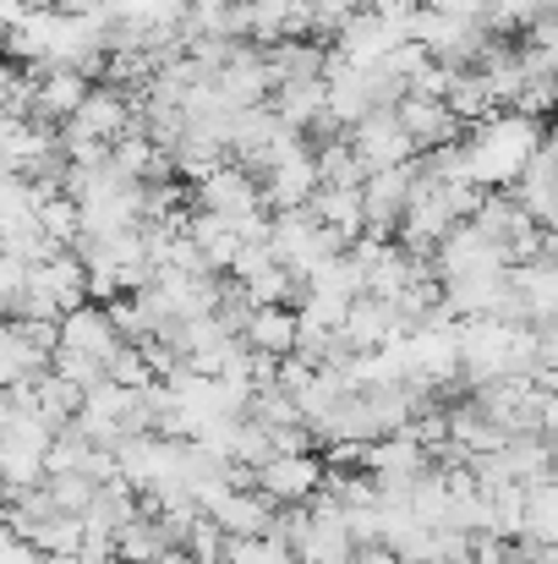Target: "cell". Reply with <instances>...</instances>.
Instances as JSON below:
<instances>
[{
  "label": "cell",
  "mask_w": 558,
  "mask_h": 564,
  "mask_svg": "<svg viewBox=\"0 0 558 564\" xmlns=\"http://www.w3.org/2000/svg\"><path fill=\"white\" fill-rule=\"evenodd\" d=\"M28 543H33L39 554H66V560H77V549H83V521L66 516V510H55V516H44V521L28 532Z\"/></svg>",
  "instance_id": "7402d4cb"
},
{
  "label": "cell",
  "mask_w": 558,
  "mask_h": 564,
  "mask_svg": "<svg viewBox=\"0 0 558 564\" xmlns=\"http://www.w3.org/2000/svg\"><path fill=\"white\" fill-rule=\"evenodd\" d=\"M307 208H313V219L335 225L346 241L362 236V192L357 187H318L313 197H307Z\"/></svg>",
  "instance_id": "e0dca14e"
},
{
  "label": "cell",
  "mask_w": 558,
  "mask_h": 564,
  "mask_svg": "<svg viewBox=\"0 0 558 564\" xmlns=\"http://www.w3.org/2000/svg\"><path fill=\"white\" fill-rule=\"evenodd\" d=\"M44 488H50V499H55V510H66V516H83V505L94 499V477L88 471H44Z\"/></svg>",
  "instance_id": "484cf974"
},
{
  "label": "cell",
  "mask_w": 558,
  "mask_h": 564,
  "mask_svg": "<svg viewBox=\"0 0 558 564\" xmlns=\"http://www.w3.org/2000/svg\"><path fill=\"white\" fill-rule=\"evenodd\" d=\"M44 0H0V28H17L28 11H39Z\"/></svg>",
  "instance_id": "1f68e13d"
},
{
  "label": "cell",
  "mask_w": 558,
  "mask_h": 564,
  "mask_svg": "<svg viewBox=\"0 0 558 564\" xmlns=\"http://www.w3.org/2000/svg\"><path fill=\"white\" fill-rule=\"evenodd\" d=\"M351 154L362 160V171H383V165H405L416 154V143L405 138V127L394 121V105H372L362 121H351L346 132Z\"/></svg>",
  "instance_id": "7a4b0ae2"
},
{
  "label": "cell",
  "mask_w": 558,
  "mask_h": 564,
  "mask_svg": "<svg viewBox=\"0 0 558 564\" xmlns=\"http://www.w3.org/2000/svg\"><path fill=\"white\" fill-rule=\"evenodd\" d=\"M77 405H83V389L72 383V378L61 373H33V411L50 422V427H61V422H72L77 416Z\"/></svg>",
  "instance_id": "d6986e66"
},
{
  "label": "cell",
  "mask_w": 558,
  "mask_h": 564,
  "mask_svg": "<svg viewBox=\"0 0 558 564\" xmlns=\"http://www.w3.org/2000/svg\"><path fill=\"white\" fill-rule=\"evenodd\" d=\"M225 160H230V149L214 143V138H203V132H192V127L182 132V143L171 149V171H176L182 182H192V187H197L208 171H219Z\"/></svg>",
  "instance_id": "ac0fdd59"
},
{
  "label": "cell",
  "mask_w": 558,
  "mask_h": 564,
  "mask_svg": "<svg viewBox=\"0 0 558 564\" xmlns=\"http://www.w3.org/2000/svg\"><path fill=\"white\" fill-rule=\"evenodd\" d=\"M219 560L225 564H296V554L285 543H274V538H225Z\"/></svg>",
  "instance_id": "d4e9b609"
},
{
  "label": "cell",
  "mask_w": 558,
  "mask_h": 564,
  "mask_svg": "<svg viewBox=\"0 0 558 564\" xmlns=\"http://www.w3.org/2000/svg\"><path fill=\"white\" fill-rule=\"evenodd\" d=\"M50 373H61V378H72L77 389H88V383H99V378H105V362H99V357H88V351L55 346V351H50Z\"/></svg>",
  "instance_id": "83f0119b"
},
{
  "label": "cell",
  "mask_w": 558,
  "mask_h": 564,
  "mask_svg": "<svg viewBox=\"0 0 558 564\" xmlns=\"http://www.w3.org/2000/svg\"><path fill=\"white\" fill-rule=\"evenodd\" d=\"M33 219H39V230L55 241V247H72L77 241V230H83V214H77V197H66V192H55V197H44L39 208H33Z\"/></svg>",
  "instance_id": "603a6c76"
},
{
  "label": "cell",
  "mask_w": 558,
  "mask_h": 564,
  "mask_svg": "<svg viewBox=\"0 0 558 564\" xmlns=\"http://www.w3.org/2000/svg\"><path fill=\"white\" fill-rule=\"evenodd\" d=\"M61 346H72V351H88V357H110L116 351V324H110V313L99 307V302H83V307H72V313H61Z\"/></svg>",
  "instance_id": "7c38bea8"
},
{
  "label": "cell",
  "mask_w": 558,
  "mask_h": 564,
  "mask_svg": "<svg viewBox=\"0 0 558 564\" xmlns=\"http://www.w3.org/2000/svg\"><path fill=\"white\" fill-rule=\"evenodd\" d=\"M241 340H247L252 351L285 357V351L296 346V313H291V307H280V302H269V307H252V318H247Z\"/></svg>",
  "instance_id": "9a60e30c"
},
{
  "label": "cell",
  "mask_w": 558,
  "mask_h": 564,
  "mask_svg": "<svg viewBox=\"0 0 558 564\" xmlns=\"http://www.w3.org/2000/svg\"><path fill=\"white\" fill-rule=\"evenodd\" d=\"M263 208L274 214V208H302L313 192H318V171H313V149H302V154H291V160H280L263 182Z\"/></svg>",
  "instance_id": "8fae6325"
},
{
  "label": "cell",
  "mask_w": 558,
  "mask_h": 564,
  "mask_svg": "<svg viewBox=\"0 0 558 564\" xmlns=\"http://www.w3.org/2000/svg\"><path fill=\"white\" fill-rule=\"evenodd\" d=\"M105 378L121 383V389H143V383H154L149 362H143V351H138L132 340H116V351L105 357Z\"/></svg>",
  "instance_id": "4316f807"
},
{
  "label": "cell",
  "mask_w": 558,
  "mask_h": 564,
  "mask_svg": "<svg viewBox=\"0 0 558 564\" xmlns=\"http://www.w3.org/2000/svg\"><path fill=\"white\" fill-rule=\"evenodd\" d=\"M154 554H165V543H160V532H154V521L149 516H132L121 532H116V560L127 564H149Z\"/></svg>",
  "instance_id": "cb8c5ba5"
},
{
  "label": "cell",
  "mask_w": 558,
  "mask_h": 564,
  "mask_svg": "<svg viewBox=\"0 0 558 564\" xmlns=\"http://www.w3.org/2000/svg\"><path fill=\"white\" fill-rule=\"evenodd\" d=\"M324 460L318 449L313 455H269L263 466H252V488L269 499V505H302L318 482H324Z\"/></svg>",
  "instance_id": "3957f363"
},
{
  "label": "cell",
  "mask_w": 558,
  "mask_h": 564,
  "mask_svg": "<svg viewBox=\"0 0 558 564\" xmlns=\"http://www.w3.org/2000/svg\"><path fill=\"white\" fill-rule=\"evenodd\" d=\"M269 110L280 116L285 132H302L318 110H324V77H302V83H274L269 88Z\"/></svg>",
  "instance_id": "5bb4252c"
},
{
  "label": "cell",
  "mask_w": 558,
  "mask_h": 564,
  "mask_svg": "<svg viewBox=\"0 0 558 564\" xmlns=\"http://www.w3.org/2000/svg\"><path fill=\"white\" fill-rule=\"evenodd\" d=\"M258 55H263V77H269V88H274V83L324 77L329 44H318V39H274V44H258Z\"/></svg>",
  "instance_id": "52a82bcc"
},
{
  "label": "cell",
  "mask_w": 558,
  "mask_h": 564,
  "mask_svg": "<svg viewBox=\"0 0 558 564\" xmlns=\"http://www.w3.org/2000/svg\"><path fill=\"white\" fill-rule=\"evenodd\" d=\"M269 444H274V455H313L318 433L307 422H285V427H269Z\"/></svg>",
  "instance_id": "f1b7e54d"
},
{
  "label": "cell",
  "mask_w": 558,
  "mask_h": 564,
  "mask_svg": "<svg viewBox=\"0 0 558 564\" xmlns=\"http://www.w3.org/2000/svg\"><path fill=\"white\" fill-rule=\"evenodd\" d=\"M88 88H94V83H88L83 72H72V66H39V77H33V116L61 127V121L83 105Z\"/></svg>",
  "instance_id": "30bf717a"
},
{
  "label": "cell",
  "mask_w": 558,
  "mask_h": 564,
  "mask_svg": "<svg viewBox=\"0 0 558 564\" xmlns=\"http://www.w3.org/2000/svg\"><path fill=\"white\" fill-rule=\"evenodd\" d=\"M154 160H160V149L143 138V132H121V138H110V171L121 176V182H149L154 176Z\"/></svg>",
  "instance_id": "ffe728a7"
},
{
  "label": "cell",
  "mask_w": 558,
  "mask_h": 564,
  "mask_svg": "<svg viewBox=\"0 0 558 564\" xmlns=\"http://www.w3.org/2000/svg\"><path fill=\"white\" fill-rule=\"evenodd\" d=\"M192 208H208V214H258L263 208V192L258 182L236 165V160H225L219 171H208L197 187H192Z\"/></svg>",
  "instance_id": "277c9868"
},
{
  "label": "cell",
  "mask_w": 558,
  "mask_h": 564,
  "mask_svg": "<svg viewBox=\"0 0 558 564\" xmlns=\"http://www.w3.org/2000/svg\"><path fill=\"white\" fill-rule=\"evenodd\" d=\"M394 121L405 127V138L422 149H438V143H460V121L449 116L444 99H422V94H400L394 99Z\"/></svg>",
  "instance_id": "8992f818"
},
{
  "label": "cell",
  "mask_w": 558,
  "mask_h": 564,
  "mask_svg": "<svg viewBox=\"0 0 558 564\" xmlns=\"http://www.w3.org/2000/svg\"><path fill=\"white\" fill-rule=\"evenodd\" d=\"M510 564H521V560H510Z\"/></svg>",
  "instance_id": "e575fe53"
},
{
  "label": "cell",
  "mask_w": 558,
  "mask_h": 564,
  "mask_svg": "<svg viewBox=\"0 0 558 564\" xmlns=\"http://www.w3.org/2000/svg\"><path fill=\"white\" fill-rule=\"evenodd\" d=\"M208 83H214V88H219V94H225L236 110H247V105H263V99H269L263 55H258V44H247V39L236 44V55H230V61H225V66H219Z\"/></svg>",
  "instance_id": "ba28073f"
},
{
  "label": "cell",
  "mask_w": 558,
  "mask_h": 564,
  "mask_svg": "<svg viewBox=\"0 0 558 564\" xmlns=\"http://www.w3.org/2000/svg\"><path fill=\"white\" fill-rule=\"evenodd\" d=\"M219 549H225L219 521H214V516H197L192 532H186V554H192V560H219Z\"/></svg>",
  "instance_id": "f546056e"
},
{
  "label": "cell",
  "mask_w": 558,
  "mask_h": 564,
  "mask_svg": "<svg viewBox=\"0 0 558 564\" xmlns=\"http://www.w3.org/2000/svg\"><path fill=\"white\" fill-rule=\"evenodd\" d=\"M149 564H197V560H192L186 549H165V554H154V560H149Z\"/></svg>",
  "instance_id": "d6a6232c"
},
{
  "label": "cell",
  "mask_w": 558,
  "mask_h": 564,
  "mask_svg": "<svg viewBox=\"0 0 558 564\" xmlns=\"http://www.w3.org/2000/svg\"><path fill=\"white\" fill-rule=\"evenodd\" d=\"M548 138L543 116H521V110H493L482 121H471V138L460 143V171L471 187H515L521 165L532 160V149Z\"/></svg>",
  "instance_id": "6da1fadb"
},
{
  "label": "cell",
  "mask_w": 558,
  "mask_h": 564,
  "mask_svg": "<svg viewBox=\"0 0 558 564\" xmlns=\"http://www.w3.org/2000/svg\"><path fill=\"white\" fill-rule=\"evenodd\" d=\"M127 121H132V110H127V94H116V88H88L83 94V105L61 121L66 132H77V138H121L127 132Z\"/></svg>",
  "instance_id": "9c48e42d"
},
{
  "label": "cell",
  "mask_w": 558,
  "mask_h": 564,
  "mask_svg": "<svg viewBox=\"0 0 558 564\" xmlns=\"http://www.w3.org/2000/svg\"><path fill=\"white\" fill-rule=\"evenodd\" d=\"M22 280H28V263L11 258V252H0V302H6L11 291H22Z\"/></svg>",
  "instance_id": "4dcf8cb0"
},
{
  "label": "cell",
  "mask_w": 558,
  "mask_h": 564,
  "mask_svg": "<svg viewBox=\"0 0 558 564\" xmlns=\"http://www.w3.org/2000/svg\"><path fill=\"white\" fill-rule=\"evenodd\" d=\"M6 543H17V538H11V527H6V516H0V549H6Z\"/></svg>",
  "instance_id": "836d02e7"
},
{
  "label": "cell",
  "mask_w": 558,
  "mask_h": 564,
  "mask_svg": "<svg viewBox=\"0 0 558 564\" xmlns=\"http://www.w3.org/2000/svg\"><path fill=\"white\" fill-rule=\"evenodd\" d=\"M444 105H449V116H455L460 127H466V121H482V116L499 110L493 94H488V83H482V72H471V66H455V72H449Z\"/></svg>",
  "instance_id": "2e32d148"
},
{
  "label": "cell",
  "mask_w": 558,
  "mask_h": 564,
  "mask_svg": "<svg viewBox=\"0 0 558 564\" xmlns=\"http://www.w3.org/2000/svg\"><path fill=\"white\" fill-rule=\"evenodd\" d=\"M346 340H351V351H378V346H389V340H400L405 335V324H400V313H394V302L389 296H351L346 302Z\"/></svg>",
  "instance_id": "5b68a950"
},
{
  "label": "cell",
  "mask_w": 558,
  "mask_h": 564,
  "mask_svg": "<svg viewBox=\"0 0 558 564\" xmlns=\"http://www.w3.org/2000/svg\"><path fill=\"white\" fill-rule=\"evenodd\" d=\"M208 516L219 521V532H225V538H263V527H269L274 505H269L258 488H236V494H225Z\"/></svg>",
  "instance_id": "4fadbf2b"
},
{
  "label": "cell",
  "mask_w": 558,
  "mask_h": 564,
  "mask_svg": "<svg viewBox=\"0 0 558 564\" xmlns=\"http://www.w3.org/2000/svg\"><path fill=\"white\" fill-rule=\"evenodd\" d=\"M313 171H318V187H362V176H368L346 138H340V143L313 149Z\"/></svg>",
  "instance_id": "44dd1931"
}]
</instances>
